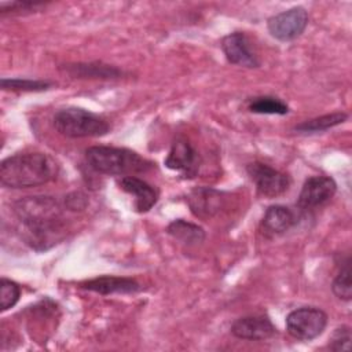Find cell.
<instances>
[{"label": "cell", "mask_w": 352, "mask_h": 352, "mask_svg": "<svg viewBox=\"0 0 352 352\" xmlns=\"http://www.w3.org/2000/svg\"><path fill=\"white\" fill-rule=\"evenodd\" d=\"M21 297V287L11 279L1 278L0 282V309L4 312L12 308Z\"/></svg>", "instance_id": "7402d4cb"}, {"label": "cell", "mask_w": 352, "mask_h": 352, "mask_svg": "<svg viewBox=\"0 0 352 352\" xmlns=\"http://www.w3.org/2000/svg\"><path fill=\"white\" fill-rule=\"evenodd\" d=\"M333 293L344 301H351L352 298V286H351V267H349V257L341 264V268L331 285Z\"/></svg>", "instance_id": "ffe728a7"}, {"label": "cell", "mask_w": 352, "mask_h": 352, "mask_svg": "<svg viewBox=\"0 0 352 352\" xmlns=\"http://www.w3.org/2000/svg\"><path fill=\"white\" fill-rule=\"evenodd\" d=\"M246 170L254 183L257 192L265 198H275L287 191L290 179L286 173L263 162H252Z\"/></svg>", "instance_id": "8992f818"}, {"label": "cell", "mask_w": 352, "mask_h": 352, "mask_svg": "<svg viewBox=\"0 0 352 352\" xmlns=\"http://www.w3.org/2000/svg\"><path fill=\"white\" fill-rule=\"evenodd\" d=\"M81 287L99 294H114V293H135L142 287L139 282L125 276L103 275L81 283Z\"/></svg>", "instance_id": "5bb4252c"}, {"label": "cell", "mask_w": 352, "mask_h": 352, "mask_svg": "<svg viewBox=\"0 0 352 352\" xmlns=\"http://www.w3.org/2000/svg\"><path fill=\"white\" fill-rule=\"evenodd\" d=\"M58 172V162L45 153H18L3 160L0 182L8 188L37 187L55 180Z\"/></svg>", "instance_id": "7a4b0ae2"}, {"label": "cell", "mask_w": 352, "mask_h": 352, "mask_svg": "<svg viewBox=\"0 0 352 352\" xmlns=\"http://www.w3.org/2000/svg\"><path fill=\"white\" fill-rule=\"evenodd\" d=\"M337 191V184L330 176L308 177L298 195V206L301 209L318 208L329 202Z\"/></svg>", "instance_id": "9c48e42d"}, {"label": "cell", "mask_w": 352, "mask_h": 352, "mask_svg": "<svg viewBox=\"0 0 352 352\" xmlns=\"http://www.w3.org/2000/svg\"><path fill=\"white\" fill-rule=\"evenodd\" d=\"M191 212L201 219H210L216 216L224 206V192L210 187H197L187 198Z\"/></svg>", "instance_id": "30bf717a"}, {"label": "cell", "mask_w": 352, "mask_h": 352, "mask_svg": "<svg viewBox=\"0 0 352 352\" xmlns=\"http://www.w3.org/2000/svg\"><path fill=\"white\" fill-rule=\"evenodd\" d=\"M118 186L135 198V209L139 213L148 212L158 201V190L136 176H122Z\"/></svg>", "instance_id": "4fadbf2b"}, {"label": "cell", "mask_w": 352, "mask_h": 352, "mask_svg": "<svg viewBox=\"0 0 352 352\" xmlns=\"http://www.w3.org/2000/svg\"><path fill=\"white\" fill-rule=\"evenodd\" d=\"M348 118L346 113L342 111H336L331 114H324L312 120H307L296 126V131L298 132H322L329 128L337 126L342 124Z\"/></svg>", "instance_id": "ac0fdd59"}, {"label": "cell", "mask_w": 352, "mask_h": 352, "mask_svg": "<svg viewBox=\"0 0 352 352\" xmlns=\"http://www.w3.org/2000/svg\"><path fill=\"white\" fill-rule=\"evenodd\" d=\"M297 223L296 213L283 205L270 206L261 220V227L265 234L280 235L289 231Z\"/></svg>", "instance_id": "9a60e30c"}, {"label": "cell", "mask_w": 352, "mask_h": 352, "mask_svg": "<svg viewBox=\"0 0 352 352\" xmlns=\"http://www.w3.org/2000/svg\"><path fill=\"white\" fill-rule=\"evenodd\" d=\"M1 88L4 91L16 92H38L45 91L51 87V82L43 80H29V78H1Z\"/></svg>", "instance_id": "44dd1931"}, {"label": "cell", "mask_w": 352, "mask_h": 352, "mask_svg": "<svg viewBox=\"0 0 352 352\" xmlns=\"http://www.w3.org/2000/svg\"><path fill=\"white\" fill-rule=\"evenodd\" d=\"M276 329L265 315H252L236 319L231 326V333L241 340L261 341L271 338Z\"/></svg>", "instance_id": "7c38bea8"}, {"label": "cell", "mask_w": 352, "mask_h": 352, "mask_svg": "<svg viewBox=\"0 0 352 352\" xmlns=\"http://www.w3.org/2000/svg\"><path fill=\"white\" fill-rule=\"evenodd\" d=\"M308 25V12L302 7H292L276 15H272L267 28L272 37L279 41H292L302 34Z\"/></svg>", "instance_id": "52a82bcc"}, {"label": "cell", "mask_w": 352, "mask_h": 352, "mask_svg": "<svg viewBox=\"0 0 352 352\" xmlns=\"http://www.w3.org/2000/svg\"><path fill=\"white\" fill-rule=\"evenodd\" d=\"M327 326V315L318 307H301L286 316L287 333L301 341L319 337Z\"/></svg>", "instance_id": "5b68a950"}, {"label": "cell", "mask_w": 352, "mask_h": 352, "mask_svg": "<svg viewBox=\"0 0 352 352\" xmlns=\"http://www.w3.org/2000/svg\"><path fill=\"white\" fill-rule=\"evenodd\" d=\"M329 348L331 351H349L351 349V329L348 326H341L336 329L330 340Z\"/></svg>", "instance_id": "603a6c76"}, {"label": "cell", "mask_w": 352, "mask_h": 352, "mask_svg": "<svg viewBox=\"0 0 352 352\" xmlns=\"http://www.w3.org/2000/svg\"><path fill=\"white\" fill-rule=\"evenodd\" d=\"M65 72L74 77V78H117L122 73L120 69L104 65V63H74V65H66Z\"/></svg>", "instance_id": "2e32d148"}, {"label": "cell", "mask_w": 352, "mask_h": 352, "mask_svg": "<svg viewBox=\"0 0 352 352\" xmlns=\"http://www.w3.org/2000/svg\"><path fill=\"white\" fill-rule=\"evenodd\" d=\"M85 161L91 169L110 176H132L153 168V162L138 153L111 146H92L85 150Z\"/></svg>", "instance_id": "3957f363"}, {"label": "cell", "mask_w": 352, "mask_h": 352, "mask_svg": "<svg viewBox=\"0 0 352 352\" xmlns=\"http://www.w3.org/2000/svg\"><path fill=\"white\" fill-rule=\"evenodd\" d=\"M248 109L257 114H278L285 116L289 113V106L274 96H257L249 102Z\"/></svg>", "instance_id": "d6986e66"}, {"label": "cell", "mask_w": 352, "mask_h": 352, "mask_svg": "<svg viewBox=\"0 0 352 352\" xmlns=\"http://www.w3.org/2000/svg\"><path fill=\"white\" fill-rule=\"evenodd\" d=\"M54 128L66 138H98L110 131V124L100 116L81 107L60 109L54 114Z\"/></svg>", "instance_id": "277c9868"}, {"label": "cell", "mask_w": 352, "mask_h": 352, "mask_svg": "<svg viewBox=\"0 0 352 352\" xmlns=\"http://www.w3.org/2000/svg\"><path fill=\"white\" fill-rule=\"evenodd\" d=\"M221 50L227 60L232 65L248 69H254L260 66V59L253 51L250 40L242 32H234L223 37Z\"/></svg>", "instance_id": "ba28073f"}, {"label": "cell", "mask_w": 352, "mask_h": 352, "mask_svg": "<svg viewBox=\"0 0 352 352\" xmlns=\"http://www.w3.org/2000/svg\"><path fill=\"white\" fill-rule=\"evenodd\" d=\"M165 165L172 170L182 172L184 176L191 177L199 168V155L186 139L179 138L172 143Z\"/></svg>", "instance_id": "8fae6325"}, {"label": "cell", "mask_w": 352, "mask_h": 352, "mask_svg": "<svg viewBox=\"0 0 352 352\" xmlns=\"http://www.w3.org/2000/svg\"><path fill=\"white\" fill-rule=\"evenodd\" d=\"M166 231L172 238L186 245H198L205 239V231L202 227H199L198 224L186 221L183 219L173 220L168 226Z\"/></svg>", "instance_id": "e0dca14e"}, {"label": "cell", "mask_w": 352, "mask_h": 352, "mask_svg": "<svg viewBox=\"0 0 352 352\" xmlns=\"http://www.w3.org/2000/svg\"><path fill=\"white\" fill-rule=\"evenodd\" d=\"M14 213L23 226L26 242L37 250L48 249L63 235V210L54 197L21 198L14 202Z\"/></svg>", "instance_id": "6da1fadb"}]
</instances>
